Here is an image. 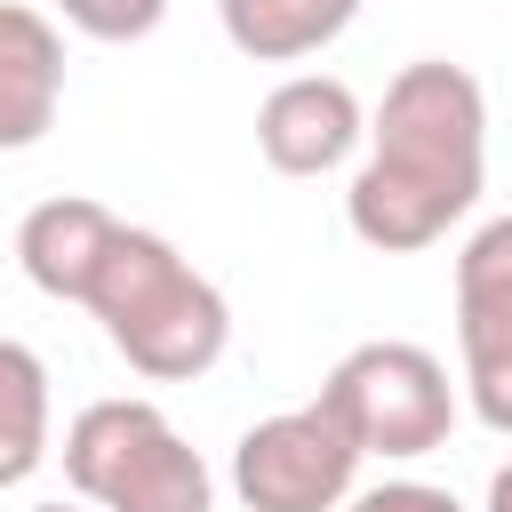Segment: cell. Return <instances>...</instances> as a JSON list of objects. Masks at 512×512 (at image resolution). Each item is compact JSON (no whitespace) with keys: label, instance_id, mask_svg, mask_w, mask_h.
Masks as SVG:
<instances>
[{"label":"cell","instance_id":"1","mask_svg":"<svg viewBox=\"0 0 512 512\" xmlns=\"http://www.w3.org/2000/svg\"><path fill=\"white\" fill-rule=\"evenodd\" d=\"M480 184H488L480 80L448 56L400 64L368 120V160L344 192V224L384 256H416L480 200Z\"/></svg>","mask_w":512,"mask_h":512},{"label":"cell","instance_id":"2","mask_svg":"<svg viewBox=\"0 0 512 512\" xmlns=\"http://www.w3.org/2000/svg\"><path fill=\"white\" fill-rule=\"evenodd\" d=\"M80 304L104 320L112 352L136 376H152V384H192L232 344L224 288L200 280L160 232H136V224L112 232V248H104V264H96V280H88Z\"/></svg>","mask_w":512,"mask_h":512},{"label":"cell","instance_id":"3","mask_svg":"<svg viewBox=\"0 0 512 512\" xmlns=\"http://www.w3.org/2000/svg\"><path fill=\"white\" fill-rule=\"evenodd\" d=\"M64 480L96 512H208L216 504L200 448L152 400H88L64 432Z\"/></svg>","mask_w":512,"mask_h":512},{"label":"cell","instance_id":"4","mask_svg":"<svg viewBox=\"0 0 512 512\" xmlns=\"http://www.w3.org/2000/svg\"><path fill=\"white\" fill-rule=\"evenodd\" d=\"M320 400L344 416V432L360 440V456H432L456 432V384H448V368L424 344H400V336L352 344L328 368Z\"/></svg>","mask_w":512,"mask_h":512},{"label":"cell","instance_id":"5","mask_svg":"<svg viewBox=\"0 0 512 512\" xmlns=\"http://www.w3.org/2000/svg\"><path fill=\"white\" fill-rule=\"evenodd\" d=\"M352 472H360V440L328 400L280 408L248 424L232 448V488L248 512H336L352 496Z\"/></svg>","mask_w":512,"mask_h":512},{"label":"cell","instance_id":"6","mask_svg":"<svg viewBox=\"0 0 512 512\" xmlns=\"http://www.w3.org/2000/svg\"><path fill=\"white\" fill-rule=\"evenodd\" d=\"M456 352L472 416L512 440V216H488L456 256Z\"/></svg>","mask_w":512,"mask_h":512},{"label":"cell","instance_id":"7","mask_svg":"<svg viewBox=\"0 0 512 512\" xmlns=\"http://www.w3.org/2000/svg\"><path fill=\"white\" fill-rule=\"evenodd\" d=\"M360 136H368V112L336 72H296L256 104V152L280 176H328L352 160Z\"/></svg>","mask_w":512,"mask_h":512},{"label":"cell","instance_id":"8","mask_svg":"<svg viewBox=\"0 0 512 512\" xmlns=\"http://www.w3.org/2000/svg\"><path fill=\"white\" fill-rule=\"evenodd\" d=\"M64 104V32L24 8L0 0V152H32L56 128Z\"/></svg>","mask_w":512,"mask_h":512},{"label":"cell","instance_id":"9","mask_svg":"<svg viewBox=\"0 0 512 512\" xmlns=\"http://www.w3.org/2000/svg\"><path fill=\"white\" fill-rule=\"evenodd\" d=\"M112 232H120V216H112L104 200L56 192V200H40V208L24 216V232H16V264H24V280H32L40 296L80 304L88 280H96V264H104V248H112Z\"/></svg>","mask_w":512,"mask_h":512},{"label":"cell","instance_id":"10","mask_svg":"<svg viewBox=\"0 0 512 512\" xmlns=\"http://www.w3.org/2000/svg\"><path fill=\"white\" fill-rule=\"evenodd\" d=\"M224 16V40L256 64H296V56H320L352 16L360 0H216Z\"/></svg>","mask_w":512,"mask_h":512},{"label":"cell","instance_id":"11","mask_svg":"<svg viewBox=\"0 0 512 512\" xmlns=\"http://www.w3.org/2000/svg\"><path fill=\"white\" fill-rule=\"evenodd\" d=\"M48 456V368L32 344L0 336V488L32 480Z\"/></svg>","mask_w":512,"mask_h":512},{"label":"cell","instance_id":"12","mask_svg":"<svg viewBox=\"0 0 512 512\" xmlns=\"http://www.w3.org/2000/svg\"><path fill=\"white\" fill-rule=\"evenodd\" d=\"M56 8H64V24L88 32V40H144V32H160V16H168V0H56Z\"/></svg>","mask_w":512,"mask_h":512},{"label":"cell","instance_id":"13","mask_svg":"<svg viewBox=\"0 0 512 512\" xmlns=\"http://www.w3.org/2000/svg\"><path fill=\"white\" fill-rule=\"evenodd\" d=\"M344 512H464V504L448 488H432V480H384V488L344 496Z\"/></svg>","mask_w":512,"mask_h":512},{"label":"cell","instance_id":"14","mask_svg":"<svg viewBox=\"0 0 512 512\" xmlns=\"http://www.w3.org/2000/svg\"><path fill=\"white\" fill-rule=\"evenodd\" d=\"M488 512H512V456L488 472Z\"/></svg>","mask_w":512,"mask_h":512},{"label":"cell","instance_id":"15","mask_svg":"<svg viewBox=\"0 0 512 512\" xmlns=\"http://www.w3.org/2000/svg\"><path fill=\"white\" fill-rule=\"evenodd\" d=\"M32 512H80V504H32Z\"/></svg>","mask_w":512,"mask_h":512}]
</instances>
